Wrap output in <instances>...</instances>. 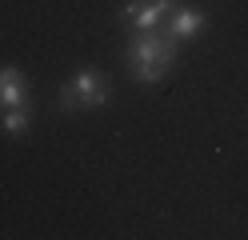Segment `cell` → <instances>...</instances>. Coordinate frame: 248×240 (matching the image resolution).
Instances as JSON below:
<instances>
[{"instance_id": "obj_1", "label": "cell", "mask_w": 248, "mask_h": 240, "mask_svg": "<svg viewBox=\"0 0 248 240\" xmlns=\"http://www.w3.org/2000/svg\"><path fill=\"white\" fill-rule=\"evenodd\" d=\"M176 44L164 28H152V32H140L132 44H128V52H124V60H128V68L136 76V84H156V80L164 76V68H172V60H176Z\"/></svg>"}, {"instance_id": "obj_5", "label": "cell", "mask_w": 248, "mask_h": 240, "mask_svg": "<svg viewBox=\"0 0 248 240\" xmlns=\"http://www.w3.org/2000/svg\"><path fill=\"white\" fill-rule=\"evenodd\" d=\"M28 104V84L20 68H0V108H24Z\"/></svg>"}, {"instance_id": "obj_6", "label": "cell", "mask_w": 248, "mask_h": 240, "mask_svg": "<svg viewBox=\"0 0 248 240\" xmlns=\"http://www.w3.org/2000/svg\"><path fill=\"white\" fill-rule=\"evenodd\" d=\"M28 120H32V112H28V104H24V108H4V132H8V136L24 132V128H28Z\"/></svg>"}, {"instance_id": "obj_2", "label": "cell", "mask_w": 248, "mask_h": 240, "mask_svg": "<svg viewBox=\"0 0 248 240\" xmlns=\"http://www.w3.org/2000/svg\"><path fill=\"white\" fill-rule=\"evenodd\" d=\"M108 96H112V88H108V76L96 72V68H80L64 88H60V108H104Z\"/></svg>"}, {"instance_id": "obj_3", "label": "cell", "mask_w": 248, "mask_h": 240, "mask_svg": "<svg viewBox=\"0 0 248 240\" xmlns=\"http://www.w3.org/2000/svg\"><path fill=\"white\" fill-rule=\"evenodd\" d=\"M172 8H176L172 0H128V4L120 8V20L136 24L140 32H152V28H160L168 20V12H172Z\"/></svg>"}, {"instance_id": "obj_4", "label": "cell", "mask_w": 248, "mask_h": 240, "mask_svg": "<svg viewBox=\"0 0 248 240\" xmlns=\"http://www.w3.org/2000/svg\"><path fill=\"white\" fill-rule=\"evenodd\" d=\"M204 24H208V16L200 12V8H180V4H176L160 28H164L172 40H192V36H200V28H204Z\"/></svg>"}]
</instances>
